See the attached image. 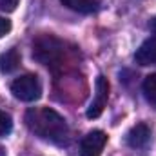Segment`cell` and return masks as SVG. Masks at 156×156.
I'll list each match as a JSON object with an SVG mask.
<instances>
[{"label":"cell","instance_id":"1","mask_svg":"<svg viewBox=\"0 0 156 156\" xmlns=\"http://www.w3.org/2000/svg\"><path fill=\"white\" fill-rule=\"evenodd\" d=\"M26 125L38 138L56 145L67 144L69 127L64 116H60L51 107H31L26 113Z\"/></svg>","mask_w":156,"mask_h":156},{"label":"cell","instance_id":"2","mask_svg":"<svg viewBox=\"0 0 156 156\" xmlns=\"http://www.w3.org/2000/svg\"><path fill=\"white\" fill-rule=\"evenodd\" d=\"M64 56V42L55 35H40L33 42V58L47 67H56Z\"/></svg>","mask_w":156,"mask_h":156},{"label":"cell","instance_id":"3","mask_svg":"<svg viewBox=\"0 0 156 156\" xmlns=\"http://www.w3.org/2000/svg\"><path fill=\"white\" fill-rule=\"evenodd\" d=\"M11 93L22 102H37L42 96V83L37 75H22L11 82Z\"/></svg>","mask_w":156,"mask_h":156},{"label":"cell","instance_id":"4","mask_svg":"<svg viewBox=\"0 0 156 156\" xmlns=\"http://www.w3.org/2000/svg\"><path fill=\"white\" fill-rule=\"evenodd\" d=\"M109 89H111L109 80L104 75H100L94 82V98H93V102L87 109V118H98L104 113V109L107 105V100H109Z\"/></svg>","mask_w":156,"mask_h":156},{"label":"cell","instance_id":"5","mask_svg":"<svg viewBox=\"0 0 156 156\" xmlns=\"http://www.w3.org/2000/svg\"><path fill=\"white\" fill-rule=\"evenodd\" d=\"M107 144V134L100 129L91 131L83 136L80 144V156H100Z\"/></svg>","mask_w":156,"mask_h":156},{"label":"cell","instance_id":"6","mask_svg":"<svg viewBox=\"0 0 156 156\" xmlns=\"http://www.w3.org/2000/svg\"><path fill=\"white\" fill-rule=\"evenodd\" d=\"M151 140V129L145 123H136L134 127L129 129L125 136V144L131 149H144Z\"/></svg>","mask_w":156,"mask_h":156},{"label":"cell","instance_id":"7","mask_svg":"<svg viewBox=\"0 0 156 156\" xmlns=\"http://www.w3.org/2000/svg\"><path fill=\"white\" fill-rule=\"evenodd\" d=\"M134 60L138 66H153L156 64V35L144 40V44L136 49Z\"/></svg>","mask_w":156,"mask_h":156},{"label":"cell","instance_id":"8","mask_svg":"<svg viewBox=\"0 0 156 156\" xmlns=\"http://www.w3.org/2000/svg\"><path fill=\"white\" fill-rule=\"evenodd\" d=\"M20 60H22V56H20V51L16 47L7 49L5 53L0 55V71L4 75H9V73L16 71L18 66H20Z\"/></svg>","mask_w":156,"mask_h":156},{"label":"cell","instance_id":"9","mask_svg":"<svg viewBox=\"0 0 156 156\" xmlns=\"http://www.w3.org/2000/svg\"><path fill=\"white\" fill-rule=\"evenodd\" d=\"M67 9L71 11H76L82 15H89V13H94L98 11L102 0H60Z\"/></svg>","mask_w":156,"mask_h":156},{"label":"cell","instance_id":"10","mask_svg":"<svg viewBox=\"0 0 156 156\" xmlns=\"http://www.w3.org/2000/svg\"><path fill=\"white\" fill-rule=\"evenodd\" d=\"M142 89H144L145 98H147L151 104H154L156 105V73L149 75V76H145L144 83H142Z\"/></svg>","mask_w":156,"mask_h":156},{"label":"cell","instance_id":"11","mask_svg":"<svg viewBox=\"0 0 156 156\" xmlns=\"http://www.w3.org/2000/svg\"><path fill=\"white\" fill-rule=\"evenodd\" d=\"M13 131V120L5 111H0V138L7 136Z\"/></svg>","mask_w":156,"mask_h":156},{"label":"cell","instance_id":"12","mask_svg":"<svg viewBox=\"0 0 156 156\" xmlns=\"http://www.w3.org/2000/svg\"><path fill=\"white\" fill-rule=\"evenodd\" d=\"M18 2H20V0H0V9L5 11V13H13V11L16 9Z\"/></svg>","mask_w":156,"mask_h":156},{"label":"cell","instance_id":"13","mask_svg":"<svg viewBox=\"0 0 156 156\" xmlns=\"http://www.w3.org/2000/svg\"><path fill=\"white\" fill-rule=\"evenodd\" d=\"M9 31H11V20H7L5 16H0V38Z\"/></svg>","mask_w":156,"mask_h":156},{"label":"cell","instance_id":"14","mask_svg":"<svg viewBox=\"0 0 156 156\" xmlns=\"http://www.w3.org/2000/svg\"><path fill=\"white\" fill-rule=\"evenodd\" d=\"M149 26H151V29H153V31L156 33V16L153 18V20H151V24H149Z\"/></svg>","mask_w":156,"mask_h":156}]
</instances>
